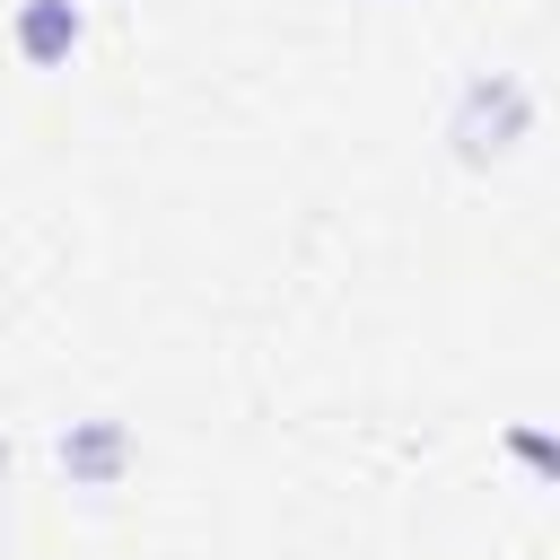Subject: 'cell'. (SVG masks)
Returning <instances> with one entry per match:
<instances>
[{"label": "cell", "instance_id": "obj_1", "mask_svg": "<svg viewBox=\"0 0 560 560\" xmlns=\"http://www.w3.org/2000/svg\"><path fill=\"white\" fill-rule=\"evenodd\" d=\"M534 122H542V105L516 70H464L455 105H446V149H455V166H508L534 140Z\"/></svg>", "mask_w": 560, "mask_h": 560}, {"label": "cell", "instance_id": "obj_2", "mask_svg": "<svg viewBox=\"0 0 560 560\" xmlns=\"http://www.w3.org/2000/svg\"><path fill=\"white\" fill-rule=\"evenodd\" d=\"M88 44V0H18L9 9V52L26 70H70Z\"/></svg>", "mask_w": 560, "mask_h": 560}, {"label": "cell", "instance_id": "obj_3", "mask_svg": "<svg viewBox=\"0 0 560 560\" xmlns=\"http://www.w3.org/2000/svg\"><path fill=\"white\" fill-rule=\"evenodd\" d=\"M131 429L122 420H105V411H88V420H70L61 429V472H70V490H114L122 472H131Z\"/></svg>", "mask_w": 560, "mask_h": 560}, {"label": "cell", "instance_id": "obj_4", "mask_svg": "<svg viewBox=\"0 0 560 560\" xmlns=\"http://www.w3.org/2000/svg\"><path fill=\"white\" fill-rule=\"evenodd\" d=\"M499 446H508V455H516V464H525L534 481H560V438H551L542 420H516V429H508Z\"/></svg>", "mask_w": 560, "mask_h": 560}]
</instances>
